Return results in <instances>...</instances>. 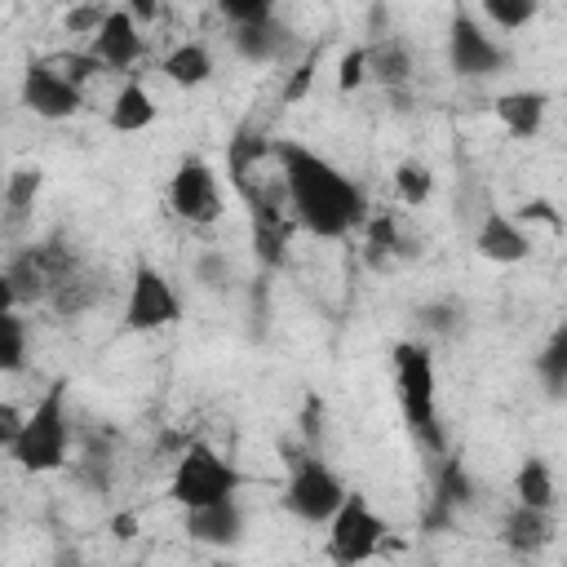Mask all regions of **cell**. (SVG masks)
<instances>
[{"mask_svg":"<svg viewBox=\"0 0 567 567\" xmlns=\"http://www.w3.org/2000/svg\"><path fill=\"white\" fill-rule=\"evenodd\" d=\"M275 164L284 177L288 213L306 235L346 239L354 226L368 221L363 186L346 168H337L328 155H319L301 142H275Z\"/></svg>","mask_w":567,"mask_h":567,"instance_id":"cell-1","label":"cell"},{"mask_svg":"<svg viewBox=\"0 0 567 567\" xmlns=\"http://www.w3.org/2000/svg\"><path fill=\"white\" fill-rule=\"evenodd\" d=\"M394 390H399V412L408 434L430 452V456H447V434L439 421V368H434V350L425 341H399L394 354Z\"/></svg>","mask_w":567,"mask_h":567,"instance_id":"cell-2","label":"cell"},{"mask_svg":"<svg viewBox=\"0 0 567 567\" xmlns=\"http://www.w3.org/2000/svg\"><path fill=\"white\" fill-rule=\"evenodd\" d=\"M27 474H53L66 470L71 456V412H66V377H53L35 408L27 412L22 434L4 447Z\"/></svg>","mask_w":567,"mask_h":567,"instance_id":"cell-3","label":"cell"},{"mask_svg":"<svg viewBox=\"0 0 567 567\" xmlns=\"http://www.w3.org/2000/svg\"><path fill=\"white\" fill-rule=\"evenodd\" d=\"M248 483V474L226 461L213 443L195 439L177 461H173V478H168V501L182 505L186 514L195 509H213L226 501H239V487Z\"/></svg>","mask_w":567,"mask_h":567,"instance_id":"cell-4","label":"cell"},{"mask_svg":"<svg viewBox=\"0 0 567 567\" xmlns=\"http://www.w3.org/2000/svg\"><path fill=\"white\" fill-rule=\"evenodd\" d=\"M385 536H390V527H385V518L372 509V501L359 496V492H350L346 505H341V509L332 514V523H328L323 554H328L332 567H363V563H372V558L381 554Z\"/></svg>","mask_w":567,"mask_h":567,"instance_id":"cell-5","label":"cell"},{"mask_svg":"<svg viewBox=\"0 0 567 567\" xmlns=\"http://www.w3.org/2000/svg\"><path fill=\"white\" fill-rule=\"evenodd\" d=\"M346 496H350V487L341 483V474L328 461H319V456L292 461V474L284 483V509L292 518H301L310 527H319V523L328 527L332 514L346 505Z\"/></svg>","mask_w":567,"mask_h":567,"instance_id":"cell-6","label":"cell"},{"mask_svg":"<svg viewBox=\"0 0 567 567\" xmlns=\"http://www.w3.org/2000/svg\"><path fill=\"white\" fill-rule=\"evenodd\" d=\"M447 62L461 80H487L509 66V53L501 40H492V31L478 22V13L456 9L447 22Z\"/></svg>","mask_w":567,"mask_h":567,"instance_id":"cell-7","label":"cell"},{"mask_svg":"<svg viewBox=\"0 0 567 567\" xmlns=\"http://www.w3.org/2000/svg\"><path fill=\"white\" fill-rule=\"evenodd\" d=\"M168 208L190 221V226H213L226 213V195H221V177L213 173L208 159L186 155L177 159L173 177H168Z\"/></svg>","mask_w":567,"mask_h":567,"instance_id":"cell-8","label":"cell"},{"mask_svg":"<svg viewBox=\"0 0 567 567\" xmlns=\"http://www.w3.org/2000/svg\"><path fill=\"white\" fill-rule=\"evenodd\" d=\"M182 319V297L173 288V279L155 266H137L128 279V297H124V332H159L173 328Z\"/></svg>","mask_w":567,"mask_h":567,"instance_id":"cell-9","label":"cell"},{"mask_svg":"<svg viewBox=\"0 0 567 567\" xmlns=\"http://www.w3.org/2000/svg\"><path fill=\"white\" fill-rule=\"evenodd\" d=\"M22 106L35 120H49V124L71 120L84 106V84H75L58 66V58H31L27 71H22Z\"/></svg>","mask_w":567,"mask_h":567,"instance_id":"cell-10","label":"cell"},{"mask_svg":"<svg viewBox=\"0 0 567 567\" xmlns=\"http://www.w3.org/2000/svg\"><path fill=\"white\" fill-rule=\"evenodd\" d=\"M89 53L106 71H120V75L133 80V66L146 58V35H142V27H137V18L128 9H111L106 22H102V31L89 40Z\"/></svg>","mask_w":567,"mask_h":567,"instance_id":"cell-11","label":"cell"},{"mask_svg":"<svg viewBox=\"0 0 567 567\" xmlns=\"http://www.w3.org/2000/svg\"><path fill=\"white\" fill-rule=\"evenodd\" d=\"M474 501V478L470 470L461 465V456H443V470L434 478V496H430V509L421 514V527L425 532H443L456 523V514Z\"/></svg>","mask_w":567,"mask_h":567,"instance_id":"cell-12","label":"cell"},{"mask_svg":"<svg viewBox=\"0 0 567 567\" xmlns=\"http://www.w3.org/2000/svg\"><path fill=\"white\" fill-rule=\"evenodd\" d=\"M474 252L483 261H496V266H518L527 252H532V235L518 226V217L509 213H487L474 230Z\"/></svg>","mask_w":567,"mask_h":567,"instance_id":"cell-13","label":"cell"},{"mask_svg":"<svg viewBox=\"0 0 567 567\" xmlns=\"http://www.w3.org/2000/svg\"><path fill=\"white\" fill-rule=\"evenodd\" d=\"M501 128L514 137V142H532L540 137L545 128V115H549V97L540 89H509V93H496L492 102Z\"/></svg>","mask_w":567,"mask_h":567,"instance_id":"cell-14","label":"cell"},{"mask_svg":"<svg viewBox=\"0 0 567 567\" xmlns=\"http://www.w3.org/2000/svg\"><path fill=\"white\" fill-rule=\"evenodd\" d=\"M186 536H190L195 545H208V549H230V545H239V536H244V505H239V501H226V505L186 514Z\"/></svg>","mask_w":567,"mask_h":567,"instance_id":"cell-15","label":"cell"},{"mask_svg":"<svg viewBox=\"0 0 567 567\" xmlns=\"http://www.w3.org/2000/svg\"><path fill=\"white\" fill-rule=\"evenodd\" d=\"M554 540V523L549 514L540 509H527V505H509L505 518H501V545L518 558H536L545 545Z\"/></svg>","mask_w":567,"mask_h":567,"instance_id":"cell-16","label":"cell"},{"mask_svg":"<svg viewBox=\"0 0 567 567\" xmlns=\"http://www.w3.org/2000/svg\"><path fill=\"white\" fill-rule=\"evenodd\" d=\"M155 115H159V106H155L151 89L142 80H124L106 106V128L111 133H142L155 124Z\"/></svg>","mask_w":567,"mask_h":567,"instance_id":"cell-17","label":"cell"},{"mask_svg":"<svg viewBox=\"0 0 567 567\" xmlns=\"http://www.w3.org/2000/svg\"><path fill=\"white\" fill-rule=\"evenodd\" d=\"M159 71H164V80H173L177 89H199V84L213 80V53H208V44H199V40H182V44H173V49L164 53Z\"/></svg>","mask_w":567,"mask_h":567,"instance_id":"cell-18","label":"cell"},{"mask_svg":"<svg viewBox=\"0 0 567 567\" xmlns=\"http://www.w3.org/2000/svg\"><path fill=\"white\" fill-rule=\"evenodd\" d=\"M368 80H377L385 89H403L412 80V53L399 35H381L368 44Z\"/></svg>","mask_w":567,"mask_h":567,"instance_id":"cell-19","label":"cell"},{"mask_svg":"<svg viewBox=\"0 0 567 567\" xmlns=\"http://www.w3.org/2000/svg\"><path fill=\"white\" fill-rule=\"evenodd\" d=\"M558 501V487H554V470L545 456H527L514 474V505H527V509H540L549 514Z\"/></svg>","mask_w":567,"mask_h":567,"instance_id":"cell-20","label":"cell"},{"mask_svg":"<svg viewBox=\"0 0 567 567\" xmlns=\"http://www.w3.org/2000/svg\"><path fill=\"white\" fill-rule=\"evenodd\" d=\"M230 44L248 62H279L284 49H288V31L279 27V18H266V22H252V27L230 31Z\"/></svg>","mask_w":567,"mask_h":567,"instance_id":"cell-21","label":"cell"},{"mask_svg":"<svg viewBox=\"0 0 567 567\" xmlns=\"http://www.w3.org/2000/svg\"><path fill=\"white\" fill-rule=\"evenodd\" d=\"M102 292H106L102 275H93L89 266H80V270H71V275L62 279V288L49 297V306H53L58 315H80V310L97 306V301H102Z\"/></svg>","mask_w":567,"mask_h":567,"instance_id":"cell-22","label":"cell"},{"mask_svg":"<svg viewBox=\"0 0 567 567\" xmlns=\"http://www.w3.org/2000/svg\"><path fill=\"white\" fill-rule=\"evenodd\" d=\"M536 377L549 394H567V323L554 328V337L536 354Z\"/></svg>","mask_w":567,"mask_h":567,"instance_id":"cell-23","label":"cell"},{"mask_svg":"<svg viewBox=\"0 0 567 567\" xmlns=\"http://www.w3.org/2000/svg\"><path fill=\"white\" fill-rule=\"evenodd\" d=\"M390 182H394V195H399L408 208H421V204H430V195H434V173H430L421 159L394 164Z\"/></svg>","mask_w":567,"mask_h":567,"instance_id":"cell-24","label":"cell"},{"mask_svg":"<svg viewBox=\"0 0 567 567\" xmlns=\"http://www.w3.org/2000/svg\"><path fill=\"white\" fill-rule=\"evenodd\" d=\"M363 239H368V248L377 252V257H408L412 248H408V239H403V230H399V217L394 213H368V221H363Z\"/></svg>","mask_w":567,"mask_h":567,"instance_id":"cell-25","label":"cell"},{"mask_svg":"<svg viewBox=\"0 0 567 567\" xmlns=\"http://www.w3.org/2000/svg\"><path fill=\"white\" fill-rule=\"evenodd\" d=\"M27 368V319L18 310H0V372Z\"/></svg>","mask_w":567,"mask_h":567,"instance_id":"cell-26","label":"cell"},{"mask_svg":"<svg viewBox=\"0 0 567 567\" xmlns=\"http://www.w3.org/2000/svg\"><path fill=\"white\" fill-rule=\"evenodd\" d=\"M40 186H44V173H40V168H13V173H9V182H4V208H9L13 221L35 208Z\"/></svg>","mask_w":567,"mask_h":567,"instance_id":"cell-27","label":"cell"},{"mask_svg":"<svg viewBox=\"0 0 567 567\" xmlns=\"http://www.w3.org/2000/svg\"><path fill=\"white\" fill-rule=\"evenodd\" d=\"M496 31H523L540 9H536V0H483V9H478Z\"/></svg>","mask_w":567,"mask_h":567,"instance_id":"cell-28","label":"cell"},{"mask_svg":"<svg viewBox=\"0 0 567 567\" xmlns=\"http://www.w3.org/2000/svg\"><path fill=\"white\" fill-rule=\"evenodd\" d=\"M217 13L230 22V31H239V27H252V22L275 18V4L270 0H221Z\"/></svg>","mask_w":567,"mask_h":567,"instance_id":"cell-29","label":"cell"},{"mask_svg":"<svg viewBox=\"0 0 567 567\" xmlns=\"http://www.w3.org/2000/svg\"><path fill=\"white\" fill-rule=\"evenodd\" d=\"M319 53H323V44H319V49H306V58H301V62L288 71V84L279 89V102H284V106H292V102H301V97L310 93V80H315Z\"/></svg>","mask_w":567,"mask_h":567,"instance_id":"cell-30","label":"cell"},{"mask_svg":"<svg viewBox=\"0 0 567 567\" xmlns=\"http://www.w3.org/2000/svg\"><path fill=\"white\" fill-rule=\"evenodd\" d=\"M363 80H368V44H354V49H346V53H341L337 89H341V93H354Z\"/></svg>","mask_w":567,"mask_h":567,"instance_id":"cell-31","label":"cell"},{"mask_svg":"<svg viewBox=\"0 0 567 567\" xmlns=\"http://www.w3.org/2000/svg\"><path fill=\"white\" fill-rule=\"evenodd\" d=\"M106 13H111V9H102V4H93V9H75V13H66V31H71V35H89V40H93V35L102 31Z\"/></svg>","mask_w":567,"mask_h":567,"instance_id":"cell-32","label":"cell"},{"mask_svg":"<svg viewBox=\"0 0 567 567\" xmlns=\"http://www.w3.org/2000/svg\"><path fill=\"white\" fill-rule=\"evenodd\" d=\"M518 217H523V221H540V226H549V230H563V217H558V208H554L549 199H523V204H518Z\"/></svg>","mask_w":567,"mask_h":567,"instance_id":"cell-33","label":"cell"},{"mask_svg":"<svg viewBox=\"0 0 567 567\" xmlns=\"http://www.w3.org/2000/svg\"><path fill=\"white\" fill-rule=\"evenodd\" d=\"M421 323H425V328H434V332H452V328L461 323V310H456V306H447V301H434V306H425V310H421Z\"/></svg>","mask_w":567,"mask_h":567,"instance_id":"cell-34","label":"cell"},{"mask_svg":"<svg viewBox=\"0 0 567 567\" xmlns=\"http://www.w3.org/2000/svg\"><path fill=\"white\" fill-rule=\"evenodd\" d=\"M22 425H27V416H18V408H13V403H4V408H0V443L9 447V443L22 434Z\"/></svg>","mask_w":567,"mask_h":567,"instance_id":"cell-35","label":"cell"},{"mask_svg":"<svg viewBox=\"0 0 567 567\" xmlns=\"http://www.w3.org/2000/svg\"><path fill=\"white\" fill-rule=\"evenodd\" d=\"M111 527H115V536H120V540H128V536L137 532V518H133V514H115V518H111Z\"/></svg>","mask_w":567,"mask_h":567,"instance_id":"cell-36","label":"cell"},{"mask_svg":"<svg viewBox=\"0 0 567 567\" xmlns=\"http://www.w3.org/2000/svg\"><path fill=\"white\" fill-rule=\"evenodd\" d=\"M128 13H133L137 22H151V18H155V4H146V0H133V4H128Z\"/></svg>","mask_w":567,"mask_h":567,"instance_id":"cell-37","label":"cell"},{"mask_svg":"<svg viewBox=\"0 0 567 567\" xmlns=\"http://www.w3.org/2000/svg\"><path fill=\"white\" fill-rule=\"evenodd\" d=\"M80 567H97V563H80Z\"/></svg>","mask_w":567,"mask_h":567,"instance_id":"cell-38","label":"cell"}]
</instances>
